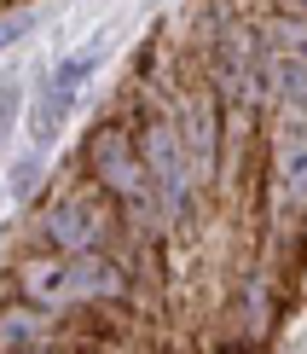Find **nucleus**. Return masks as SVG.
<instances>
[{
    "mask_svg": "<svg viewBox=\"0 0 307 354\" xmlns=\"http://www.w3.org/2000/svg\"><path fill=\"white\" fill-rule=\"evenodd\" d=\"M47 186V163L41 157H23L18 169H12V180H6V192H12V203H35V192Z\"/></svg>",
    "mask_w": 307,
    "mask_h": 354,
    "instance_id": "0eeeda50",
    "label": "nucleus"
},
{
    "mask_svg": "<svg viewBox=\"0 0 307 354\" xmlns=\"http://www.w3.org/2000/svg\"><path fill=\"white\" fill-rule=\"evenodd\" d=\"M163 111H168V128H174V140H180V151H186L197 198L203 203L221 198V186H226V105L215 99V87L197 76L192 47H186V70H180V82L168 87Z\"/></svg>",
    "mask_w": 307,
    "mask_h": 354,
    "instance_id": "7ed1b4c3",
    "label": "nucleus"
},
{
    "mask_svg": "<svg viewBox=\"0 0 307 354\" xmlns=\"http://www.w3.org/2000/svg\"><path fill=\"white\" fill-rule=\"evenodd\" d=\"M70 163H76V174L99 192V198L116 203V215H122V227L134 232V239H174L163 203H157V192H151V174L139 163V145L110 111L81 134Z\"/></svg>",
    "mask_w": 307,
    "mask_h": 354,
    "instance_id": "f257e3e1",
    "label": "nucleus"
},
{
    "mask_svg": "<svg viewBox=\"0 0 307 354\" xmlns=\"http://www.w3.org/2000/svg\"><path fill=\"white\" fill-rule=\"evenodd\" d=\"M267 6H284V12H301L307 18V0H267Z\"/></svg>",
    "mask_w": 307,
    "mask_h": 354,
    "instance_id": "9b49d317",
    "label": "nucleus"
},
{
    "mask_svg": "<svg viewBox=\"0 0 307 354\" xmlns=\"http://www.w3.org/2000/svg\"><path fill=\"white\" fill-rule=\"evenodd\" d=\"M6 6H23V0H0V12H6Z\"/></svg>",
    "mask_w": 307,
    "mask_h": 354,
    "instance_id": "f8f14e48",
    "label": "nucleus"
},
{
    "mask_svg": "<svg viewBox=\"0 0 307 354\" xmlns=\"http://www.w3.org/2000/svg\"><path fill=\"white\" fill-rule=\"evenodd\" d=\"M105 58H110V41H105V35H93L87 47H76V53L58 58L47 76H41V87H47V93H70V99H76V93H81V82H93Z\"/></svg>",
    "mask_w": 307,
    "mask_h": 354,
    "instance_id": "39448f33",
    "label": "nucleus"
},
{
    "mask_svg": "<svg viewBox=\"0 0 307 354\" xmlns=\"http://www.w3.org/2000/svg\"><path fill=\"white\" fill-rule=\"evenodd\" d=\"M18 35H29V18H12V24H0V47H12Z\"/></svg>",
    "mask_w": 307,
    "mask_h": 354,
    "instance_id": "1a4fd4ad",
    "label": "nucleus"
},
{
    "mask_svg": "<svg viewBox=\"0 0 307 354\" xmlns=\"http://www.w3.org/2000/svg\"><path fill=\"white\" fill-rule=\"evenodd\" d=\"M29 232H35V244L52 250V256H116V250L134 239V232L122 227V215H116V203L99 198V192L76 174V163H70V186L64 192H41L35 198Z\"/></svg>",
    "mask_w": 307,
    "mask_h": 354,
    "instance_id": "f03ea898",
    "label": "nucleus"
},
{
    "mask_svg": "<svg viewBox=\"0 0 307 354\" xmlns=\"http://www.w3.org/2000/svg\"><path fill=\"white\" fill-rule=\"evenodd\" d=\"M52 348V314L23 297H0V354H47Z\"/></svg>",
    "mask_w": 307,
    "mask_h": 354,
    "instance_id": "20e7f679",
    "label": "nucleus"
},
{
    "mask_svg": "<svg viewBox=\"0 0 307 354\" xmlns=\"http://www.w3.org/2000/svg\"><path fill=\"white\" fill-rule=\"evenodd\" d=\"M70 111H76V99H70V93H47V87H35V111H29V140H35V145H52Z\"/></svg>",
    "mask_w": 307,
    "mask_h": 354,
    "instance_id": "423d86ee",
    "label": "nucleus"
},
{
    "mask_svg": "<svg viewBox=\"0 0 307 354\" xmlns=\"http://www.w3.org/2000/svg\"><path fill=\"white\" fill-rule=\"evenodd\" d=\"M215 354H255L250 343H232V337H221V348H215Z\"/></svg>",
    "mask_w": 307,
    "mask_h": 354,
    "instance_id": "9d476101",
    "label": "nucleus"
},
{
    "mask_svg": "<svg viewBox=\"0 0 307 354\" xmlns=\"http://www.w3.org/2000/svg\"><path fill=\"white\" fill-rule=\"evenodd\" d=\"M12 111H18V87H0V134L12 128Z\"/></svg>",
    "mask_w": 307,
    "mask_h": 354,
    "instance_id": "6e6552de",
    "label": "nucleus"
}]
</instances>
